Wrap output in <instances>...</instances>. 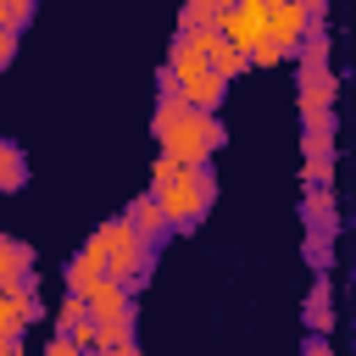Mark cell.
Wrapping results in <instances>:
<instances>
[{"label":"cell","instance_id":"1","mask_svg":"<svg viewBox=\"0 0 356 356\" xmlns=\"http://www.w3.org/2000/svg\"><path fill=\"white\" fill-rule=\"evenodd\" d=\"M150 195H156V206L167 211L172 234H195V228L211 217L217 172H211V167H184V161H172V156L156 150V161H150Z\"/></svg>","mask_w":356,"mask_h":356},{"label":"cell","instance_id":"2","mask_svg":"<svg viewBox=\"0 0 356 356\" xmlns=\"http://www.w3.org/2000/svg\"><path fill=\"white\" fill-rule=\"evenodd\" d=\"M95 245H100V256H106V278H111V284H128V289H145V278H150V267H156V256H161V250H150V245L128 228L122 211L95 228Z\"/></svg>","mask_w":356,"mask_h":356},{"label":"cell","instance_id":"3","mask_svg":"<svg viewBox=\"0 0 356 356\" xmlns=\"http://www.w3.org/2000/svg\"><path fill=\"white\" fill-rule=\"evenodd\" d=\"M222 139H228V128H222V117H206V111H189L156 150L161 156H172V161H184V167H211L217 161V150H222Z\"/></svg>","mask_w":356,"mask_h":356},{"label":"cell","instance_id":"4","mask_svg":"<svg viewBox=\"0 0 356 356\" xmlns=\"http://www.w3.org/2000/svg\"><path fill=\"white\" fill-rule=\"evenodd\" d=\"M312 22H328V6H323V0H273V6H267V39H273L284 56H300Z\"/></svg>","mask_w":356,"mask_h":356},{"label":"cell","instance_id":"5","mask_svg":"<svg viewBox=\"0 0 356 356\" xmlns=\"http://www.w3.org/2000/svg\"><path fill=\"white\" fill-rule=\"evenodd\" d=\"M334 95H339V78L323 56H300L295 61V106L300 117L306 111H334Z\"/></svg>","mask_w":356,"mask_h":356},{"label":"cell","instance_id":"6","mask_svg":"<svg viewBox=\"0 0 356 356\" xmlns=\"http://www.w3.org/2000/svg\"><path fill=\"white\" fill-rule=\"evenodd\" d=\"M106 278V256H100V245H95V234L67 256V267H61V284H67V295L72 300H89L95 295V284Z\"/></svg>","mask_w":356,"mask_h":356},{"label":"cell","instance_id":"7","mask_svg":"<svg viewBox=\"0 0 356 356\" xmlns=\"http://www.w3.org/2000/svg\"><path fill=\"white\" fill-rule=\"evenodd\" d=\"M83 306H89V323H139V289L111 284V278H100Z\"/></svg>","mask_w":356,"mask_h":356},{"label":"cell","instance_id":"8","mask_svg":"<svg viewBox=\"0 0 356 356\" xmlns=\"http://www.w3.org/2000/svg\"><path fill=\"white\" fill-rule=\"evenodd\" d=\"M122 217H128V228H134L150 250H161V245L172 239V222H167V211L156 206V195H150V189H139V195L122 206Z\"/></svg>","mask_w":356,"mask_h":356},{"label":"cell","instance_id":"9","mask_svg":"<svg viewBox=\"0 0 356 356\" xmlns=\"http://www.w3.org/2000/svg\"><path fill=\"white\" fill-rule=\"evenodd\" d=\"M267 6L273 0H228V22H222V33L234 39V44H256V39H267Z\"/></svg>","mask_w":356,"mask_h":356},{"label":"cell","instance_id":"10","mask_svg":"<svg viewBox=\"0 0 356 356\" xmlns=\"http://www.w3.org/2000/svg\"><path fill=\"white\" fill-rule=\"evenodd\" d=\"M300 222H306V234H323V239H339V200H334V189H306L300 195Z\"/></svg>","mask_w":356,"mask_h":356},{"label":"cell","instance_id":"11","mask_svg":"<svg viewBox=\"0 0 356 356\" xmlns=\"http://www.w3.org/2000/svg\"><path fill=\"white\" fill-rule=\"evenodd\" d=\"M50 334L56 339H72L78 350H89V306L72 300V295H61V306L50 312Z\"/></svg>","mask_w":356,"mask_h":356},{"label":"cell","instance_id":"12","mask_svg":"<svg viewBox=\"0 0 356 356\" xmlns=\"http://www.w3.org/2000/svg\"><path fill=\"white\" fill-rule=\"evenodd\" d=\"M334 134H339L334 111H306L300 117V156H334Z\"/></svg>","mask_w":356,"mask_h":356},{"label":"cell","instance_id":"13","mask_svg":"<svg viewBox=\"0 0 356 356\" xmlns=\"http://www.w3.org/2000/svg\"><path fill=\"white\" fill-rule=\"evenodd\" d=\"M228 22V0H189L178 11V33H222Z\"/></svg>","mask_w":356,"mask_h":356},{"label":"cell","instance_id":"14","mask_svg":"<svg viewBox=\"0 0 356 356\" xmlns=\"http://www.w3.org/2000/svg\"><path fill=\"white\" fill-rule=\"evenodd\" d=\"M300 317H306V334H328V328H334V284H328V278H312Z\"/></svg>","mask_w":356,"mask_h":356},{"label":"cell","instance_id":"15","mask_svg":"<svg viewBox=\"0 0 356 356\" xmlns=\"http://www.w3.org/2000/svg\"><path fill=\"white\" fill-rule=\"evenodd\" d=\"M28 189V150L17 139H0V195H22Z\"/></svg>","mask_w":356,"mask_h":356},{"label":"cell","instance_id":"16","mask_svg":"<svg viewBox=\"0 0 356 356\" xmlns=\"http://www.w3.org/2000/svg\"><path fill=\"white\" fill-rule=\"evenodd\" d=\"M184 117H189L184 95H178V89H156V111H150V134H156V145H161V139H167Z\"/></svg>","mask_w":356,"mask_h":356},{"label":"cell","instance_id":"17","mask_svg":"<svg viewBox=\"0 0 356 356\" xmlns=\"http://www.w3.org/2000/svg\"><path fill=\"white\" fill-rule=\"evenodd\" d=\"M300 261L312 267V278H328V267H334V239L306 234V239H300Z\"/></svg>","mask_w":356,"mask_h":356},{"label":"cell","instance_id":"18","mask_svg":"<svg viewBox=\"0 0 356 356\" xmlns=\"http://www.w3.org/2000/svg\"><path fill=\"white\" fill-rule=\"evenodd\" d=\"M306 189H334V156H306L300 161V195Z\"/></svg>","mask_w":356,"mask_h":356},{"label":"cell","instance_id":"19","mask_svg":"<svg viewBox=\"0 0 356 356\" xmlns=\"http://www.w3.org/2000/svg\"><path fill=\"white\" fill-rule=\"evenodd\" d=\"M28 22H33V0H0V33H17L22 39Z\"/></svg>","mask_w":356,"mask_h":356},{"label":"cell","instance_id":"20","mask_svg":"<svg viewBox=\"0 0 356 356\" xmlns=\"http://www.w3.org/2000/svg\"><path fill=\"white\" fill-rule=\"evenodd\" d=\"M22 323L33 328V323H44V300H39V289L33 295H22Z\"/></svg>","mask_w":356,"mask_h":356},{"label":"cell","instance_id":"21","mask_svg":"<svg viewBox=\"0 0 356 356\" xmlns=\"http://www.w3.org/2000/svg\"><path fill=\"white\" fill-rule=\"evenodd\" d=\"M300 356H334V345H328V334H306V345H300Z\"/></svg>","mask_w":356,"mask_h":356},{"label":"cell","instance_id":"22","mask_svg":"<svg viewBox=\"0 0 356 356\" xmlns=\"http://www.w3.org/2000/svg\"><path fill=\"white\" fill-rule=\"evenodd\" d=\"M44 356H83V350H78L72 339H56V334H50V339H44Z\"/></svg>","mask_w":356,"mask_h":356},{"label":"cell","instance_id":"23","mask_svg":"<svg viewBox=\"0 0 356 356\" xmlns=\"http://www.w3.org/2000/svg\"><path fill=\"white\" fill-rule=\"evenodd\" d=\"M17 61V33H0V72Z\"/></svg>","mask_w":356,"mask_h":356},{"label":"cell","instance_id":"24","mask_svg":"<svg viewBox=\"0 0 356 356\" xmlns=\"http://www.w3.org/2000/svg\"><path fill=\"white\" fill-rule=\"evenodd\" d=\"M83 356H145L139 345H128V350H83Z\"/></svg>","mask_w":356,"mask_h":356}]
</instances>
